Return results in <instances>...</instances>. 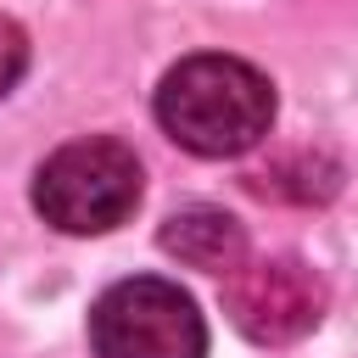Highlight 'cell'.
Wrapping results in <instances>:
<instances>
[{"instance_id": "cell-5", "label": "cell", "mask_w": 358, "mask_h": 358, "mask_svg": "<svg viewBox=\"0 0 358 358\" xmlns=\"http://www.w3.org/2000/svg\"><path fill=\"white\" fill-rule=\"evenodd\" d=\"M162 252L179 257L185 268H207V274H229L246 257V229L241 218H229L224 207H179L162 224Z\"/></svg>"}, {"instance_id": "cell-3", "label": "cell", "mask_w": 358, "mask_h": 358, "mask_svg": "<svg viewBox=\"0 0 358 358\" xmlns=\"http://www.w3.org/2000/svg\"><path fill=\"white\" fill-rule=\"evenodd\" d=\"M95 358H207V324L173 280L134 274L95 296L90 308Z\"/></svg>"}, {"instance_id": "cell-4", "label": "cell", "mask_w": 358, "mask_h": 358, "mask_svg": "<svg viewBox=\"0 0 358 358\" xmlns=\"http://www.w3.org/2000/svg\"><path fill=\"white\" fill-rule=\"evenodd\" d=\"M224 313L257 347H291L324 319V280L302 257H241L224 274Z\"/></svg>"}, {"instance_id": "cell-2", "label": "cell", "mask_w": 358, "mask_h": 358, "mask_svg": "<svg viewBox=\"0 0 358 358\" xmlns=\"http://www.w3.org/2000/svg\"><path fill=\"white\" fill-rule=\"evenodd\" d=\"M34 207L62 235H106L140 207V157L106 134L67 140L34 173Z\"/></svg>"}, {"instance_id": "cell-1", "label": "cell", "mask_w": 358, "mask_h": 358, "mask_svg": "<svg viewBox=\"0 0 358 358\" xmlns=\"http://www.w3.org/2000/svg\"><path fill=\"white\" fill-rule=\"evenodd\" d=\"M157 123L196 157H241L274 123V84L224 50L185 56L157 84Z\"/></svg>"}, {"instance_id": "cell-7", "label": "cell", "mask_w": 358, "mask_h": 358, "mask_svg": "<svg viewBox=\"0 0 358 358\" xmlns=\"http://www.w3.org/2000/svg\"><path fill=\"white\" fill-rule=\"evenodd\" d=\"M22 73H28V34H22L11 17H0V95L17 90Z\"/></svg>"}, {"instance_id": "cell-6", "label": "cell", "mask_w": 358, "mask_h": 358, "mask_svg": "<svg viewBox=\"0 0 358 358\" xmlns=\"http://www.w3.org/2000/svg\"><path fill=\"white\" fill-rule=\"evenodd\" d=\"M336 185H341V162L324 151H285L246 179V190L274 196V201H330Z\"/></svg>"}]
</instances>
